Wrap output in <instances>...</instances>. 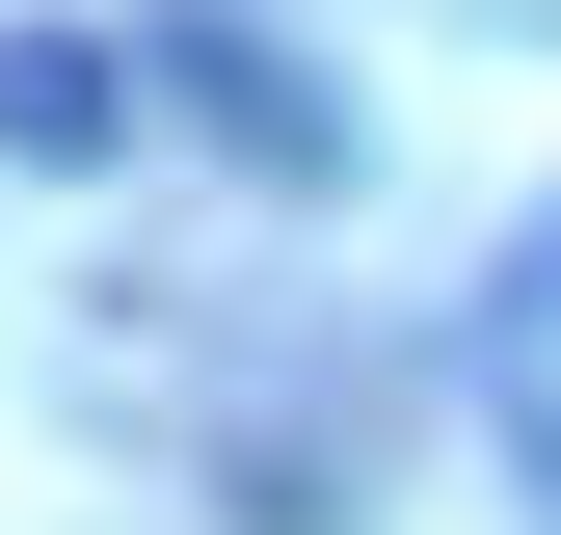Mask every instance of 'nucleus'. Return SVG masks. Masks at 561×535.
<instances>
[{"label":"nucleus","instance_id":"nucleus-2","mask_svg":"<svg viewBox=\"0 0 561 535\" xmlns=\"http://www.w3.org/2000/svg\"><path fill=\"white\" fill-rule=\"evenodd\" d=\"M134 107H161V81H134L107 27H0V161L81 187V161H134Z\"/></svg>","mask_w":561,"mask_h":535},{"label":"nucleus","instance_id":"nucleus-1","mask_svg":"<svg viewBox=\"0 0 561 535\" xmlns=\"http://www.w3.org/2000/svg\"><path fill=\"white\" fill-rule=\"evenodd\" d=\"M134 81H161L187 134H241L267 187H347V107H321V54H267L241 0H161V27H134Z\"/></svg>","mask_w":561,"mask_h":535}]
</instances>
